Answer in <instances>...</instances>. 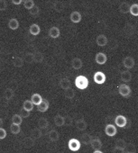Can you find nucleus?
Segmentation results:
<instances>
[{
  "instance_id": "obj_15",
  "label": "nucleus",
  "mask_w": 138,
  "mask_h": 153,
  "mask_svg": "<svg viewBox=\"0 0 138 153\" xmlns=\"http://www.w3.org/2000/svg\"><path fill=\"white\" fill-rule=\"evenodd\" d=\"M49 106H50L49 101L46 100V99H43V100L42 101V103L37 106V109H38L39 112L44 113V112H46V111L49 109Z\"/></svg>"
},
{
  "instance_id": "obj_9",
  "label": "nucleus",
  "mask_w": 138,
  "mask_h": 153,
  "mask_svg": "<svg viewBox=\"0 0 138 153\" xmlns=\"http://www.w3.org/2000/svg\"><path fill=\"white\" fill-rule=\"evenodd\" d=\"M120 79L125 83L130 82L131 79H132V74H131V72L129 70H124V71H122V73L120 75Z\"/></svg>"
},
{
  "instance_id": "obj_33",
  "label": "nucleus",
  "mask_w": 138,
  "mask_h": 153,
  "mask_svg": "<svg viewBox=\"0 0 138 153\" xmlns=\"http://www.w3.org/2000/svg\"><path fill=\"white\" fill-rule=\"evenodd\" d=\"M124 32H125V33L127 36H131V35L134 33V27L133 25H127L125 27Z\"/></svg>"
},
{
  "instance_id": "obj_46",
  "label": "nucleus",
  "mask_w": 138,
  "mask_h": 153,
  "mask_svg": "<svg viewBox=\"0 0 138 153\" xmlns=\"http://www.w3.org/2000/svg\"><path fill=\"white\" fill-rule=\"evenodd\" d=\"M72 117H71V116H66V117H65V125L70 126V125H72Z\"/></svg>"
},
{
  "instance_id": "obj_37",
  "label": "nucleus",
  "mask_w": 138,
  "mask_h": 153,
  "mask_svg": "<svg viewBox=\"0 0 138 153\" xmlns=\"http://www.w3.org/2000/svg\"><path fill=\"white\" fill-rule=\"evenodd\" d=\"M126 142L125 140L123 139H117L116 141V146L115 147H117V148H121V149H125V147H126Z\"/></svg>"
},
{
  "instance_id": "obj_27",
  "label": "nucleus",
  "mask_w": 138,
  "mask_h": 153,
  "mask_svg": "<svg viewBox=\"0 0 138 153\" xmlns=\"http://www.w3.org/2000/svg\"><path fill=\"white\" fill-rule=\"evenodd\" d=\"M38 126H39L40 129H43V130L47 129V127L49 126V122H48V120H47L46 118H44V117L40 118L39 121H38Z\"/></svg>"
},
{
  "instance_id": "obj_31",
  "label": "nucleus",
  "mask_w": 138,
  "mask_h": 153,
  "mask_svg": "<svg viewBox=\"0 0 138 153\" xmlns=\"http://www.w3.org/2000/svg\"><path fill=\"white\" fill-rule=\"evenodd\" d=\"M34 62H36V63H41L44 59L43 54L40 51H35L34 53Z\"/></svg>"
},
{
  "instance_id": "obj_36",
  "label": "nucleus",
  "mask_w": 138,
  "mask_h": 153,
  "mask_svg": "<svg viewBox=\"0 0 138 153\" xmlns=\"http://www.w3.org/2000/svg\"><path fill=\"white\" fill-rule=\"evenodd\" d=\"M10 131L13 134H18L21 131V127H20V125L12 123L10 125Z\"/></svg>"
},
{
  "instance_id": "obj_20",
  "label": "nucleus",
  "mask_w": 138,
  "mask_h": 153,
  "mask_svg": "<svg viewBox=\"0 0 138 153\" xmlns=\"http://www.w3.org/2000/svg\"><path fill=\"white\" fill-rule=\"evenodd\" d=\"M29 32H30V33H31L32 35L36 36V35H38V34L40 33V32H41V28H40V26H39L38 25L34 24V25H32L30 26V28H29Z\"/></svg>"
},
{
  "instance_id": "obj_40",
  "label": "nucleus",
  "mask_w": 138,
  "mask_h": 153,
  "mask_svg": "<svg viewBox=\"0 0 138 153\" xmlns=\"http://www.w3.org/2000/svg\"><path fill=\"white\" fill-rule=\"evenodd\" d=\"M125 151L127 153H135L136 152V148L134 144L132 143H127L125 147Z\"/></svg>"
},
{
  "instance_id": "obj_3",
  "label": "nucleus",
  "mask_w": 138,
  "mask_h": 153,
  "mask_svg": "<svg viewBox=\"0 0 138 153\" xmlns=\"http://www.w3.org/2000/svg\"><path fill=\"white\" fill-rule=\"evenodd\" d=\"M68 146L72 151H78L81 149V142L77 139H71L68 142Z\"/></svg>"
},
{
  "instance_id": "obj_24",
  "label": "nucleus",
  "mask_w": 138,
  "mask_h": 153,
  "mask_svg": "<svg viewBox=\"0 0 138 153\" xmlns=\"http://www.w3.org/2000/svg\"><path fill=\"white\" fill-rule=\"evenodd\" d=\"M76 128L79 131H84L87 128V123L84 119H80L76 122Z\"/></svg>"
},
{
  "instance_id": "obj_14",
  "label": "nucleus",
  "mask_w": 138,
  "mask_h": 153,
  "mask_svg": "<svg viewBox=\"0 0 138 153\" xmlns=\"http://www.w3.org/2000/svg\"><path fill=\"white\" fill-rule=\"evenodd\" d=\"M72 67L74 68V69H81L83 66V63H82V60L80 59V58H74L72 59Z\"/></svg>"
},
{
  "instance_id": "obj_18",
  "label": "nucleus",
  "mask_w": 138,
  "mask_h": 153,
  "mask_svg": "<svg viewBox=\"0 0 138 153\" xmlns=\"http://www.w3.org/2000/svg\"><path fill=\"white\" fill-rule=\"evenodd\" d=\"M54 124L56 126H59V127L64 125L65 124V117L61 116L60 114L55 115V117H54Z\"/></svg>"
},
{
  "instance_id": "obj_19",
  "label": "nucleus",
  "mask_w": 138,
  "mask_h": 153,
  "mask_svg": "<svg viewBox=\"0 0 138 153\" xmlns=\"http://www.w3.org/2000/svg\"><path fill=\"white\" fill-rule=\"evenodd\" d=\"M92 137L89 134V133H84L81 135V142L85 144V145H88V144H90L91 141H92Z\"/></svg>"
},
{
  "instance_id": "obj_47",
  "label": "nucleus",
  "mask_w": 138,
  "mask_h": 153,
  "mask_svg": "<svg viewBox=\"0 0 138 153\" xmlns=\"http://www.w3.org/2000/svg\"><path fill=\"white\" fill-rule=\"evenodd\" d=\"M113 153H125V149H121V148L115 147L114 149H113Z\"/></svg>"
},
{
  "instance_id": "obj_50",
  "label": "nucleus",
  "mask_w": 138,
  "mask_h": 153,
  "mask_svg": "<svg viewBox=\"0 0 138 153\" xmlns=\"http://www.w3.org/2000/svg\"><path fill=\"white\" fill-rule=\"evenodd\" d=\"M126 153H127V152H126Z\"/></svg>"
},
{
  "instance_id": "obj_38",
  "label": "nucleus",
  "mask_w": 138,
  "mask_h": 153,
  "mask_svg": "<svg viewBox=\"0 0 138 153\" xmlns=\"http://www.w3.org/2000/svg\"><path fill=\"white\" fill-rule=\"evenodd\" d=\"M130 14L134 16H138V4H133L130 7Z\"/></svg>"
},
{
  "instance_id": "obj_21",
  "label": "nucleus",
  "mask_w": 138,
  "mask_h": 153,
  "mask_svg": "<svg viewBox=\"0 0 138 153\" xmlns=\"http://www.w3.org/2000/svg\"><path fill=\"white\" fill-rule=\"evenodd\" d=\"M14 96H15V91H14L12 88H7V89L5 90V92H4V97H5V99L7 100V101L11 100V99L14 97Z\"/></svg>"
},
{
  "instance_id": "obj_2",
  "label": "nucleus",
  "mask_w": 138,
  "mask_h": 153,
  "mask_svg": "<svg viewBox=\"0 0 138 153\" xmlns=\"http://www.w3.org/2000/svg\"><path fill=\"white\" fill-rule=\"evenodd\" d=\"M118 93L124 97H128L131 93H132V90L130 88V87L126 84H121L119 87H118Z\"/></svg>"
},
{
  "instance_id": "obj_16",
  "label": "nucleus",
  "mask_w": 138,
  "mask_h": 153,
  "mask_svg": "<svg viewBox=\"0 0 138 153\" xmlns=\"http://www.w3.org/2000/svg\"><path fill=\"white\" fill-rule=\"evenodd\" d=\"M43 97H41V95L40 94H38V93H34L33 96H32V97H31V101H32V103L34 105H39L41 103H42V101H43Z\"/></svg>"
},
{
  "instance_id": "obj_48",
  "label": "nucleus",
  "mask_w": 138,
  "mask_h": 153,
  "mask_svg": "<svg viewBox=\"0 0 138 153\" xmlns=\"http://www.w3.org/2000/svg\"><path fill=\"white\" fill-rule=\"evenodd\" d=\"M12 3L14 5H21L22 3H24V1H22V0H12Z\"/></svg>"
},
{
  "instance_id": "obj_17",
  "label": "nucleus",
  "mask_w": 138,
  "mask_h": 153,
  "mask_svg": "<svg viewBox=\"0 0 138 153\" xmlns=\"http://www.w3.org/2000/svg\"><path fill=\"white\" fill-rule=\"evenodd\" d=\"M90 145H91V148L93 149H95V150H99L101 148H102V142H101V140H99V139H93L92 140V141H91V143H90Z\"/></svg>"
},
{
  "instance_id": "obj_34",
  "label": "nucleus",
  "mask_w": 138,
  "mask_h": 153,
  "mask_svg": "<svg viewBox=\"0 0 138 153\" xmlns=\"http://www.w3.org/2000/svg\"><path fill=\"white\" fill-rule=\"evenodd\" d=\"M64 96H65V97L68 98V99H72V98L74 97V96H75V91H74L72 88L67 89V90H65V92H64Z\"/></svg>"
},
{
  "instance_id": "obj_49",
  "label": "nucleus",
  "mask_w": 138,
  "mask_h": 153,
  "mask_svg": "<svg viewBox=\"0 0 138 153\" xmlns=\"http://www.w3.org/2000/svg\"><path fill=\"white\" fill-rule=\"evenodd\" d=\"M93 153H103L102 151H100V150H95Z\"/></svg>"
},
{
  "instance_id": "obj_12",
  "label": "nucleus",
  "mask_w": 138,
  "mask_h": 153,
  "mask_svg": "<svg viewBox=\"0 0 138 153\" xmlns=\"http://www.w3.org/2000/svg\"><path fill=\"white\" fill-rule=\"evenodd\" d=\"M70 19L72 23L74 24H77V23H80L81 21V14L78 11H74L71 14L70 16Z\"/></svg>"
},
{
  "instance_id": "obj_41",
  "label": "nucleus",
  "mask_w": 138,
  "mask_h": 153,
  "mask_svg": "<svg viewBox=\"0 0 138 153\" xmlns=\"http://www.w3.org/2000/svg\"><path fill=\"white\" fill-rule=\"evenodd\" d=\"M29 12H30V14H31L32 16H38V15H39V12H40V9H39V7L35 5L31 10H29Z\"/></svg>"
},
{
  "instance_id": "obj_7",
  "label": "nucleus",
  "mask_w": 138,
  "mask_h": 153,
  "mask_svg": "<svg viewBox=\"0 0 138 153\" xmlns=\"http://www.w3.org/2000/svg\"><path fill=\"white\" fill-rule=\"evenodd\" d=\"M134 64H135L134 59V58L131 57V56H127V57H125V58L123 59V65L125 66V68H127V70H129L130 68H134Z\"/></svg>"
},
{
  "instance_id": "obj_6",
  "label": "nucleus",
  "mask_w": 138,
  "mask_h": 153,
  "mask_svg": "<svg viewBox=\"0 0 138 153\" xmlns=\"http://www.w3.org/2000/svg\"><path fill=\"white\" fill-rule=\"evenodd\" d=\"M117 132V130H116V127L114 125V124H107L106 127H105V133L109 136V137H114Z\"/></svg>"
},
{
  "instance_id": "obj_25",
  "label": "nucleus",
  "mask_w": 138,
  "mask_h": 153,
  "mask_svg": "<svg viewBox=\"0 0 138 153\" xmlns=\"http://www.w3.org/2000/svg\"><path fill=\"white\" fill-rule=\"evenodd\" d=\"M48 136H49V139H50L51 141H56V140H59L60 134H59V132H58L56 130H51V131L48 132Z\"/></svg>"
},
{
  "instance_id": "obj_45",
  "label": "nucleus",
  "mask_w": 138,
  "mask_h": 153,
  "mask_svg": "<svg viewBox=\"0 0 138 153\" xmlns=\"http://www.w3.org/2000/svg\"><path fill=\"white\" fill-rule=\"evenodd\" d=\"M7 131H6L3 127L0 128V139H1V140H4V139L7 137Z\"/></svg>"
},
{
  "instance_id": "obj_35",
  "label": "nucleus",
  "mask_w": 138,
  "mask_h": 153,
  "mask_svg": "<svg viewBox=\"0 0 138 153\" xmlns=\"http://www.w3.org/2000/svg\"><path fill=\"white\" fill-rule=\"evenodd\" d=\"M23 4H24V7L28 10H31L35 6L34 0H25V1H24Z\"/></svg>"
},
{
  "instance_id": "obj_43",
  "label": "nucleus",
  "mask_w": 138,
  "mask_h": 153,
  "mask_svg": "<svg viewBox=\"0 0 138 153\" xmlns=\"http://www.w3.org/2000/svg\"><path fill=\"white\" fill-rule=\"evenodd\" d=\"M7 8V2L6 0H0V10L4 11Z\"/></svg>"
},
{
  "instance_id": "obj_30",
  "label": "nucleus",
  "mask_w": 138,
  "mask_h": 153,
  "mask_svg": "<svg viewBox=\"0 0 138 153\" xmlns=\"http://www.w3.org/2000/svg\"><path fill=\"white\" fill-rule=\"evenodd\" d=\"M23 123V117L20 114H14L12 117V123L21 125Z\"/></svg>"
},
{
  "instance_id": "obj_22",
  "label": "nucleus",
  "mask_w": 138,
  "mask_h": 153,
  "mask_svg": "<svg viewBox=\"0 0 138 153\" xmlns=\"http://www.w3.org/2000/svg\"><path fill=\"white\" fill-rule=\"evenodd\" d=\"M43 136V131H41V129H33L32 131H31V137L34 139V140H38L40 139L41 137Z\"/></svg>"
},
{
  "instance_id": "obj_28",
  "label": "nucleus",
  "mask_w": 138,
  "mask_h": 153,
  "mask_svg": "<svg viewBox=\"0 0 138 153\" xmlns=\"http://www.w3.org/2000/svg\"><path fill=\"white\" fill-rule=\"evenodd\" d=\"M24 59L21 58V57H18V56H16L13 58V65L16 68H20L24 65Z\"/></svg>"
},
{
  "instance_id": "obj_44",
  "label": "nucleus",
  "mask_w": 138,
  "mask_h": 153,
  "mask_svg": "<svg viewBox=\"0 0 138 153\" xmlns=\"http://www.w3.org/2000/svg\"><path fill=\"white\" fill-rule=\"evenodd\" d=\"M20 115H21L23 118H27V117H29V115H30V112H28V111H26L25 109L22 108V109L20 110Z\"/></svg>"
},
{
  "instance_id": "obj_11",
  "label": "nucleus",
  "mask_w": 138,
  "mask_h": 153,
  "mask_svg": "<svg viewBox=\"0 0 138 153\" xmlns=\"http://www.w3.org/2000/svg\"><path fill=\"white\" fill-rule=\"evenodd\" d=\"M60 87L65 91L67 89H70L72 88V84H71V81L69 80L67 78H64V79H61L60 81Z\"/></svg>"
},
{
  "instance_id": "obj_29",
  "label": "nucleus",
  "mask_w": 138,
  "mask_h": 153,
  "mask_svg": "<svg viewBox=\"0 0 138 153\" xmlns=\"http://www.w3.org/2000/svg\"><path fill=\"white\" fill-rule=\"evenodd\" d=\"M34 105L32 103L31 100H25V101L24 102V104H23V108L25 109V110L28 111V112H31V111L34 109Z\"/></svg>"
},
{
  "instance_id": "obj_32",
  "label": "nucleus",
  "mask_w": 138,
  "mask_h": 153,
  "mask_svg": "<svg viewBox=\"0 0 138 153\" xmlns=\"http://www.w3.org/2000/svg\"><path fill=\"white\" fill-rule=\"evenodd\" d=\"M24 60L28 63V64H31L33 62H34V53H31V52H28L25 55V59Z\"/></svg>"
},
{
  "instance_id": "obj_23",
  "label": "nucleus",
  "mask_w": 138,
  "mask_h": 153,
  "mask_svg": "<svg viewBox=\"0 0 138 153\" xmlns=\"http://www.w3.org/2000/svg\"><path fill=\"white\" fill-rule=\"evenodd\" d=\"M130 7H131V6H129L128 3L123 2V3L120 4V6H119V11H120L122 14H127V13L130 12Z\"/></svg>"
},
{
  "instance_id": "obj_1",
  "label": "nucleus",
  "mask_w": 138,
  "mask_h": 153,
  "mask_svg": "<svg viewBox=\"0 0 138 153\" xmlns=\"http://www.w3.org/2000/svg\"><path fill=\"white\" fill-rule=\"evenodd\" d=\"M75 86L79 89H86L89 87V79L85 76H78L75 79Z\"/></svg>"
},
{
  "instance_id": "obj_13",
  "label": "nucleus",
  "mask_w": 138,
  "mask_h": 153,
  "mask_svg": "<svg viewBox=\"0 0 138 153\" xmlns=\"http://www.w3.org/2000/svg\"><path fill=\"white\" fill-rule=\"evenodd\" d=\"M48 33H49V36H50V37H51V38H53V39H56V38H58V37L60 36V29H59L58 27L52 26V27L50 28Z\"/></svg>"
},
{
  "instance_id": "obj_8",
  "label": "nucleus",
  "mask_w": 138,
  "mask_h": 153,
  "mask_svg": "<svg viewBox=\"0 0 138 153\" xmlns=\"http://www.w3.org/2000/svg\"><path fill=\"white\" fill-rule=\"evenodd\" d=\"M95 60L98 64L99 65H104L107 60V57L105 53L103 52H98L96 54V57H95Z\"/></svg>"
},
{
  "instance_id": "obj_26",
  "label": "nucleus",
  "mask_w": 138,
  "mask_h": 153,
  "mask_svg": "<svg viewBox=\"0 0 138 153\" xmlns=\"http://www.w3.org/2000/svg\"><path fill=\"white\" fill-rule=\"evenodd\" d=\"M8 27L11 30H16L19 27V22L16 18H11L8 22Z\"/></svg>"
},
{
  "instance_id": "obj_5",
  "label": "nucleus",
  "mask_w": 138,
  "mask_h": 153,
  "mask_svg": "<svg viewBox=\"0 0 138 153\" xmlns=\"http://www.w3.org/2000/svg\"><path fill=\"white\" fill-rule=\"evenodd\" d=\"M115 123H116V125L117 127H119V128H124V127H125L126 124H127V119L125 118V116L119 114V115H117V116L115 118Z\"/></svg>"
},
{
  "instance_id": "obj_4",
  "label": "nucleus",
  "mask_w": 138,
  "mask_h": 153,
  "mask_svg": "<svg viewBox=\"0 0 138 153\" xmlns=\"http://www.w3.org/2000/svg\"><path fill=\"white\" fill-rule=\"evenodd\" d=\"M93 79H94L95 83H97L98 85L104 84L106 82V75L101 71H97L93 76Z\"/></svg>"
},
{
  "instance_id": "obj_10",
  "label": "nucleus",
  "mask_w": 138,
  "mask_h": 153,
  "mask_svg": "<svg viewBox=\"0 0 138 153\" xmlns=\"http://www.w3.org/2000/svg\"><path fill=\"white\" fill-rule=\"evenodd\" d=\"M96 42L98 46L100 47H104L107 44L108 42V40H107V37L104 34H99L98 37H97V40H96Z\"/></svg>"
},
{
  "instance_id": "obj_42",
  "label": "nucleus",
  "mask_w": 138,
  "mask_h": 153,
  "mask_svg": "<svg viewBox=\"0 0 138 153\" xmlns=\"http://www.w3.org/2000/svg\"><path fill=\"white\" fill-rule=\"evenodd\" d=\"M54 8L57 12H61L63 9V5L60 2H55L54 3Z\"/></svg>"
},
{
  "instance_id": "obj_39",
  "label": "nucleus",
  "mask_w": 138,
  "mask_h": 153,
  "mask_svg": "<svg viewBox=\"0 0 138 153\" xmlns=\"http://www.w3.org/2000/svg\"><path fill=\"white\" fill-rule=\"evenodd\" d=\"M34 140H34L32 137L25 138V141H24L25 146V147H28V148L33 147V146L34 145Z\"/></svg>"
}]
</instances>
